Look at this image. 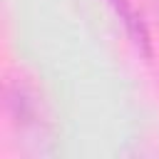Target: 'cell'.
Returning a JSON list of instances; mask_svg holds the SVG:
<instances>
[{"instance_id": "7a4b0ae2", "label": "cell", "mask_w": 159, "mask_h": 159, "mask_svg": "<svg viewBox=\"0 0 159 159\" xmlns=\"http://www.w3.org/2000/svg\"><path fill=\"white\" fill-rule=\"evenodd\" d=\"M157 20H159V0H157Z\"/></svg>"}, {"instance_id": "6da1fadb", "label": "cell", "mask_w": 159, "mask_h": 159, "mask_svg": "<svg viewBox=\"0 0 159 159\" xmlns=\"http://www.w3.org/2000/svg\"><path fill=\"white\" fill-rule=\"evenodd\" d=\"M107 5L112 7V12L117 15V20L122 22L129 42L137 47L139 55H144L147 60H152V40H149V27H147V17L142 12L139 0H107Z\"/></svg>"}]
</instances>
